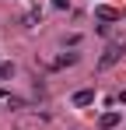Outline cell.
Listing matches in <instances>:
<instances>
[{"mask_svg": "<svg viewBox=\"0 0 126 130\" xmlns=\"http://www.w3.org/2000/svg\"><path fill=\"white\" fill-rule=\"evenodd\" d=\"M123 53H126V39H116L112 46H105V53H102V60H98V67H102V70H109L112 63H119V60H123Z\"/></svg>", "mask_w": 126, "mask_h": 130, "instance_id": "obj_1", "label": "cell"}, {"mask_svg": "<svg viewBox=\"0 0 126 130\" xmlns=\"http://www.w3.org/2000/svg\"><path fill=\"white\" fill-rule=\"evenodd\" d=\"M95 18H98V21H119V18H123V11H116V7H105V4H98V7H95Z\"/></svg>", "mask_w": 126, "mask_h": 130, "instance_id": "obj_2", "label": "cell"}, {"mask_svg": "<svg viewBox=\"0 0 126 130\" xmlns=\"http://www.w3.org/2000/svg\"><path fill=\"white\" fill-rule=\"evenodd\" d=\"M95 102V88H81V91H74V106L84 109V106H91Z\"/></svg>", "mask_w": 126, "mask_h": 130, "instance_id": "obj_3", "label": "cell"}, {"mask_svg": "<svg viewBox=\"0 0 126 130\" xmlns=\"http://www.w3.org/2000/svg\"><path fill=\"white\" fill-rule=\"evenodd\" d=\"M123 123V112H102L98 116V127L102 130H112V127H119Z\"/></svg>", "mask_w": 126, "mask_h": 130, "instance_id": "obj_4", "label": "cell"}, {"mask_svg": "<svg viewBox=\"0 0 126 130\" xmlns=\"http://www.w3.org/2000/svg\"><path fill=\"white\" fill-rule=\"evenodd\" d=\"M39 21H42L39 11H28V14H25V28H39Z\"/></svg>", "mask_w": 126, "mask_h": 130, "instance_id": "obj_5", "label": "cell"}, {"mask_svg": "<svg viewBox=\"0 0 126 130\" xmlns=\"http://www.w3.org/2000/svg\"><path fill=\"white\" fill-rule=\"evenodd\" d=\"M0 77H14V63H0Z\"/></svg>", "mask_w": 126, "mask_h": 130, "instance_id": "obj_6", "label": "cell"}, {"mask_svg": "<svg viewBox=\"0 0 126 130\" xmlns=\"http://www.w3.org/2000/svg\"><path fill=\"white\" fill-rule=\"evenodd\" d=\"M53 7H56V11H63V7H70V0H53Z\"/></svg>", "mask_w": 126, "mask_h": 130, "instance_id": "obj_7", "label": "cell"}]
</instances>
